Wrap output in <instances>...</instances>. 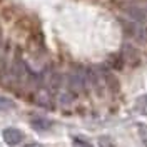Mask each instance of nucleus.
<instances>
[{
	"label": "nucleus",
	"instance_id": "nucleus-1",
	"mask_svg": "<svg viewBox=\"0 0 147 147\" xmlns=\"http://www.w3.org/2000/svg\"><path fill=\"white\" fill-rule=\"evenodd\" d=\"M122 10L132 20H137V22H146L147 20V5H144L142 2H127L122 5Z\"/></svg>",
	"mask_w": 147,
	"mask_h": 147
},
{
	"label": "nucleus",
	"instance_id": "nucleus-2",
	"mask_svg": "<svg viewBox=\"0 0 147 147\" xmlns=\"http://www.w3.org/2000/svg\"><path fill=\"white\" fill-rule=\"evenodd\" d=\"M2 136H3V140H5L9 146H17V144L22 142V139H24V132H20V130L15 129V127H9L2 132Z\"/></svg>",
	"mask_w": 147,
	"mask_h": 147
},
{
	"label": "nucleus",
	"instance_id": "nucleus-3",
	"mask_svg": "<svg viewBox=\"0 0 147 147\" xmlns=\"http://www.w3.org/2000/svg\"><path fill=\"white\" fill-rule=\"evenodd\" d=\"M85 82H87V77H85L82 72H74L72 75L69 77V87H70L74 92L84 90V89H85Z\"/></svg>",
	"mask_w": 147,
	"mask_h": 147
},
{
	"label": "nucleus",
	"instance_id": "nucleus-4",
	"mask_svg": "<svg viewBox=\"0 0 147 147\" xmlns=\"http://www.w3.org/2000/svg\"><path fill=\"white\" fill-rule=\"evenodd\" d=\"M32 127L35 129V130H47V129H50V120L44 119V117H35V119H32Z\"/></svg>",
	"mask_w": 147,
	"mask_h": 147
},
{
	"label": "nucleus",
	"instance_id": "nucleus-5",
	"mask_svg": "<svg viewBox=\"0 0 147 147\" xmlns=\"http://www.w3.org/2000/svg\"><path fill=\"white\" fill-rule=\"evenodd\" d=\"M104 79H105V84H107L114 92L119 90V82L114 79V75H112V74H105V75H104Z\"/></svg>",
	"mask_w": 147,
	"mask_h": 147
},
{
	"label": "nucleus",
	"instance_id": "nucleus-6",
	"mask_svg": "<svg viewBox=\"0 0 147 147\" xmlns=\"http://www.w3.org/2000/svg\"><path fill=\"white\" fill-rule=\"evenodd\" d=\"M13 107H15V102L0 95V110H10V109H13Z\"/></svg>",
	"mask_w": 147,
	"mask_h": 147
},
{
	"label": "nucleus",
	"instance_id": "nucleus-7",
	"mask_svg": "<svg viewBox=\"0 0 147 147\" xmlns=\"http://www.w3.org/2000/svg\"><path fill=\"white\" fill-rule=\"evenodd\" d=\"M50 85H52V87H54V89H57V87H59V85H60V75H57V74H55L54 77H52V79H50Z\"/></svg>",
	"mask_w": 147,
	"mask_h": 147
},
{
	"label": "nucleus",
	"instance_id": "nucleus-8",
	"mask_svg": "<svg viewBox=\"0 0 147 147\" xmlns=\"http://www.w3.org/2000/svg\"><path fill=\"white\" fill-rule=\"evenodd\" d=\"M75 147H92V146H90V144H87V142H84V140L75 139Z\"/></svg>",
	"mask_w": 147,
	"mask_h": 147
},
{
	"label": "nucleus",
	"instance_id": "nucleus-9",
	"mask_svg": "<svg viewBox=\"0 0 147 147\" xmlns=\"http://www.w3.org/2000/svg\"><path fill=\"white\" fill-rule=\"evenodd\" d=\"M25 147H42L40 144H37V142H32V144H27Z\"/></svg>",
	"mask_w": 147,
	"mask_h": 147
},
{
	"label": "nucleus",
	"instance_id": "nucleus-10",
	"mask_svg": "<svg viewBox=\"0 0 147 147\" xmlns=\"http://www.w3.org/2000/svg\"><path fill=\"white\" fill-rule=\"evenodd\" d=\"M0 50H2V35H0Z\"/></svg>",
	"mask_w": 147,
	"mask_h": 147
}]
</instances>
